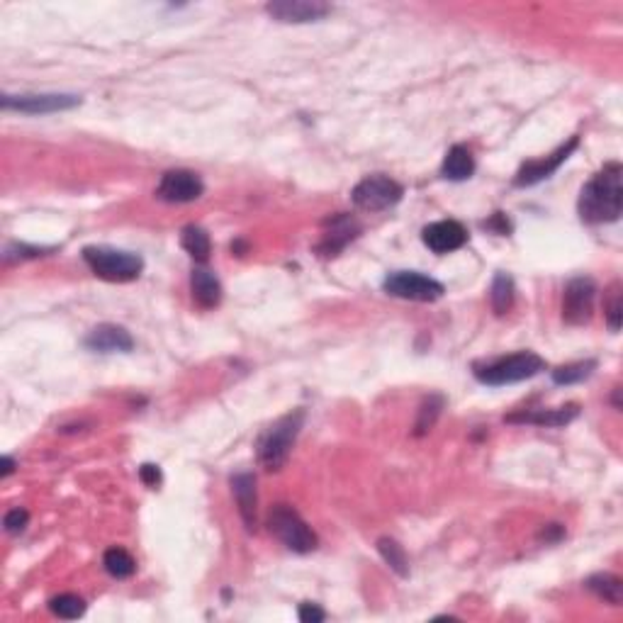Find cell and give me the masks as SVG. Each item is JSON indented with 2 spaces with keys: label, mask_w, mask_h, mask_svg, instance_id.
<instances>
[{
  "label": "cell",
  "mask_w": 623,
  "mask_h": 623,
  "mask_svg": "<svg viewBox=\"0 0 623 623\" xmlns=\"http://www.w3.org/2000/svg\"><path fill=\"white\" fill-rule=\"evenodd\" d=\"M3 110H15L23 115H49L81 105L78 95L66 93H37V95H3Z\"/></svg>",
  "instance_id": "9"
},
{
  "label": "cell",
  "mask_w": 623,
  "mask_h": 623,
  "mask_svg": "<svg viewBox=\"0 0 623 623\" xmlns=\"http://www.w3.org/2000/svg\"><path fill=\"white\" fill-rule=\"evenodd\" d=\"M83 261L88 268L108 283H132L144 271V261L129 251L112 249V246H86Z\"/></svg>",
  "instance_id": "4"
},
{
  "label": "cell",
  "mask_w": 623,
  "mask_h": 623,
  "mask_svg": "<svg viewBox=\"0 0 623 623\" xmlns=\"http://www.w3.org/2000/svg\"><path fill=\"white\" fill-rule=\"evenodd\" d=\"M205 193L203 178L193 171H183V168H176V171L164 173V178L156 187V195L166 200V203H193L200 195Z\"/></svg>",
  "instance_id": "10"
},
{
  "label": "cell",
  "mask_w": 623,
  "mask_h": 623,
  "mask_svg": "<svg viewBox=\"0 0 623 623\" xmlns=\"http://www.w3.org/2000/svg\"><path fill=\"white\" fill-rule=\"evenodd\" d=\"M13 470H15V460L10 458V455H5V458H3V473H0V477H8Z\"/></svg>",
  "instance_id": "33"
},
{
  "label": "cell",
  "mask_w": 623,
  "mask_h": 623,
  "mask_svg": "<svg viewBox=\"0 0 623 623\" xmlns=\"http://www.w3.org/2000/svg\"><path fill=\"white\" fill-rule=\"evenodd\" d=\"M514 292L516 290H514L512 275L497 273V275H494V281H492V290H490L492 307H494L497 314H506V312L512 310V304H514Z\"/></svg>",
  "instance_id": "22"
},
{
  "label": "cell",
  "mask_w": 623,
  "mask_h": 623,
  "mask_svg": "<svg viewBox=\"0 0 623 623\" xmlns=\"http://www.w3.org/2000/svg\"><path fill=\"white\" fill-rule=\"evenodd\" d=\"M382 288L388 295L399 297V300H412V302H436L438 297H444L446 292L441 283L414 271L389 273L382 283Z\"/></svg>",
  "instance_id": "7"
},
{
  "label": "cell",
  "mask_w": 623,
  "mask_h": 623,
  "mask_svg": "<svg viewBox=\"0 0 623 623\" xmlns=\"http://www.w3.org/2000/svg\"><path fill=\"white\" fill-rule=\"evenodd\" d=\"M139 477L147 487H158V484H161V467L151 465V463H144V465L139 467Z\"/></svg>",
  "instance_id": "31"
},
{
  "label": "cell",
  "mask_w": 623,
  "mask_h": 623,
  "mask_svg": "<svg viewBox=\"0 0 623 623\" xmlns=\"http://www.w3.org/2000/svg\"><path fill=\"white\" fill-rule=\"evenodd\" d=\"M597 360H580V363H570V366H561L553 370V380L558 385H575V382L587 380L594 373Z\"/></svg>",
  "instance_id": "25"
},
{
  "label": "cell",
  "mask_w": 623,
  "mask_h": 623,
  "mask_svg": "<svg viewBox=\"0 0 623 623\" xmlns=\"http://www.w3.org/2000/svg\"><path fill=\"white\" fill-rule=\"evenodd\" d=\"M421 239L434 254H451V251L465 246L467 229L455 219H441V222L424 226Z\"/></svg>",
  "instance_id": "13"
},
{
  "label": "cell",
  "mask_w": 623,
  "mask_h": 623,
  "mask_svg": "<svg viewBox=\"0 0 623 623\" xmlns=\"http://www.w3.org/2000/svg\"><path fill=\"white\" fill-rule=\"evenodd\" d=\"M621 314H623L621 283H614V285L609 288L607 302H604V317H607L609 329H611V331H618V329H621Z\"/></svg>",
  "instance_id": "28"
},
{
  "label": "cell",
  "mask_w": 623,
  "mask_h": 623,
  "mask_svg": "<svg viewBox=\"0 0 623 623\" xmlns=\"http://www.w3.org/2000/svg\"><path fill=\"white\" fill-rule=\"evenodd\" d=\"M190 290H193V300L203 310H212L222 302V285H219L217 275L207 268H195L190 275Z\"/></svg>",
  "instance_id": "17"
},
{
  "label": "cell",
  "mask_w": 623,
  "mask_h": 623,
  "mask_svg": "<svg viewBox=\"0 0 623 623\" xmlns=\"http://www.w3.org/2000/svg\"><path fill=\"white\" fill-rule=\"evenodd\" d=\"M484 226H487V229H494V226H497L499 234L509 232V222H506V217H504V215H502V212H497V215H494V217H492L490 222H484Z\"/></svg>",
  "instance_id": "32"
},
{
  "label": "cell",
  "mask_w": 623,
  "mask_h": 623,
  "mask_svg": "<svg viewBox=\"0 0 623 623\" xmlns=\"http://www.w3.org/2000/svg\"><path fill=\"white\" fill-rule=\"evenodd\" d=\"M577 144H580V139L577 137H572V139L568 141V144H562L555 154L545 156V158H538V161H529V164H523L522 168H519V173H516L514 178V186L516 187H529V186H536V183H541V180L551 178L558 168H561L565 161H568V156L572 154L577 149Z\"/></svg>",
  "instance_id": "11"
},
{
  "label": "cell",
  "mask_w": 623,
  "mask_h": 623,
  "mask_svg": "<svg viewBox=\"0 0 623 623\" xmlns=\"http://www.w3.org/2000/svg\"><path fill=\"white\" fill-rule=\"evenodd\" d=\"M580 414V407L568 405L558 409H541V412H523L506 417V421H519V424H538V427H565Z\"/></svg>",
  "instance_id": "18"
},
{
  "label": "cell",
  "mask_w": 623,
  "mask_h": 623,
  "mask_svg": "<svg viewBox=\"0 0 623 623\" xmlns=\"http://www.w3.org/2000/svg\"><path fill=\"white\" fill-rule=\"evenodd\" d=\"M541 370H545V360L536 356L533 350H519V353H512V356H504V359H494L473 366V373H475L477 380L483 385H492V388L529 380Z\"/></svg>",
  "instance_id": "3"
},
{
  "label": "cell",
  "mask_w": 623,
  "mask_h": 623,
  "mask_svg": "<svg viewBox=\"0 0 623 623\" xmlns=\"http://www.w3.org/2000/svg\"><path fill=\"white\" fill-rule=\"evenodd\" d=\"M441 409H444V398H441V395H431L419 409V419H417V431H414V434H417V436L428 434V431L434 428V424H436Z\"/></svg>",
  "instance_id": "27"
},
{
  "label": "cell",
  "mask_w": 623,
  "mask_h": 623,
  "mask_svg": "<svg viewBox=\"0 0 623 623\" xmlns=\"http://www.w3.org/2000/svg\"><path fill=\"white\" fill-rule=\"evenodd\" d=\"M86 349L95 353H129L134 349V339L125 327L117 324H101L86 336Z\"/></svg>",
  "instance_id": "15"
},
{
  "label": "cell",
  "mask_w": 623,
  "mask_h": 623,
  "mask_svg": "<svg viewBox=\"0 0 623 623\" xmlns=\"http://www.w3.org/2000/svg\"><path fill=\"white\" fill-rule=\"evenodd\" d=\"M359 234L360 225L356 219L349 217V215H339V217L327 219L324 234H321V242L317 249H320L321 256H336V254L346 249Z\"/></svg>",
  "instance_id": "14"
},
{
  "label": "cell",
  "mask_w": 623,
  "mask_h": 623,
  "mask_svg": "<svg viewBox=\"0 0 623 623\" xmlns=\"http://www.w3.org/2000/svg\"><path fill=\"white\" fill-rule=\"evenodd\" d=\"M378 551H380L382 561L389 565V570H395L399 577H409V558H407L405 548L395 538H380L378 541Z\"/></svg>",
  "instance_id": "23"
},
{
  "label": "cell",
  "mask_w": 623,
  "mask_h": 623,
  "mask_svg": "<svg viewBox=\"0 0 623 623\" xmlns=\"http://www.w3.org/2000/svg\"><path fill=\"white\" fill-rule=\"evenodd\" d=\"M597 285L592 278H572L562 295V320L572 327H582L592 320Z\"/></svg>",
  "instance_id": "8"
},
{
  "label": "cell",
  "mask_w": 623,
  "mask_h": 623,
  "mask_svg": "<svg viewBox=\"0 0 623 623\" xmlns=\"http://www.w3.org/2000/svg\"><path fill=\"white\" fill-rule=\"evenodd\" d=\"M232 492L239 506V514L246 531H256L258 526V497H256V477L251 473H236L232 477Z\"/></svg>",
  "instance_id": "16"
},
{
  "label": "cell",
  "mask_w": 623,
  "mask_h": 623,
  "mask_svg": "<svg viewBox=\"0 0 623 623\" xmlns=\"http://www.w3.org/2000/svg\"><path fill=\"white\" fill-rule=\"evenodd\" d=\"M49 609H52V614H56L59 618H69V621H73V618H81V616L86 614V601L81 599L78 594H59V597H54V599L49 601Z\"/></svg>",
  "instance_id": "26"
},
{
  "label": "cell",
  "mask_w": 623,
  "mask_h": 623,
  "mask_svg": "<svg viewBox=\"0 0 623 623\" xmlns=\"http://www.w3.org/2000/svg\"><path fill=\"white\" fill-rule=\"evenodd\" d=\"M265 13L278 23H314L329 15L331 8L320 0H275L265 5Z\"/></svg>",
  "instance_id": "12"
},
{
  "label": "cell",
  "mask_w": 623,
  "mask_h": 623,
  "mask_svg": "<svg viewBox=\"0 0 623 623\" xmlns=\"http://www.w3.org/2000/svg\"><path fill=\"white\" fill-rule=\"evenodd\" d=\"M405 195V187L399 186L398 180L388 178L382 173H375V176H368L353 187V205L363 212H382L395 207V205L402 200Z\"/></svg>",
  "instance_id": "6"
},
{
  "label": "cell",
  "mask_w": 623,
  "mask_h": 623,
  "mask_svg": "<svg viewBox=\"0 0 623 623\" xmlns=\"http://www.w3.org/2000/svg\"><path fill=\"white\" fill-rule=\"evenodd\" d=\"M27 522H30L27 509H23V506H15V509H10L8 514H5V519H3V526H5V531H8V533H23L24 526H27Z\"/></svg>",
  "instance_id": "29"
},
{
  "label": "cell",
  "mask_w": 623,
  "mask_h": 623,
  "mask_svg": "<svg viewBox=\"0 0 623 623\" xmlns=\"http://www.w3.org/2000/svg\"><path fill=\"white\" fill-rule=\"evenodd\" d=\"M268 529L292 553H312L320 545V538L310 529V523L288 504L273 506L271 514H268Z\"/></svg>",
  "instance_id": "5"
},
{
  "label": "cell",
  "mask_w": 623,
  "mask_h": 623,
  "mask_svg": "<svg viewBox=\"0 0 623 623\" xmlns=\"http://www.w3.org/2000/svg\"><path fill=\"white\" fill-rule=\"evenodd\" d=\"M180 244H183V249L190 254V256L197 261V264H205L207 258H210V251H212V244H210V236H207V232H205L203 226H186L183 229V234H180Z\"/></svg>",
  "instance_id": "21"
},
{
  "label": "cell",
  "mask_w": 623,
  "mask_h": 623,
  "mask_svg": "<svg viewBox=\"0 0 623 623\" xmlns=\"http://www.w3.org/2000/svg\"><path fill=\"white\" fill-rule=\"evenodd\" d=\"M304 424V409L285 414L265 428L258 438V460L265 470H281L288 463V455L295 446V438Z\"/></svg>",
  "instance_id": "2"
},
{
  "label": "cell",
  "mask_w": 623,
  "mask_h": 623,
  "mask_svg": "<svg viewBox=\"0 0 623 623\" xmlns=\"http://www.w3.org/2000/svg\"><path fill=\"white\" fill-rule=\"evenodd\" d=\"M102 565L108 570L110 575L117 577V580H125V577H132L134 570H137V562L125 548H110L105 558H102Z\"/></svg>",
  "instance_id": "24"
},
{
  "label": "cell",
  "mask_w": 623,
  "mask_h": 623,
  "mask_svg": "<svg viewBox=\"0 0 623 623\" xmlns=\"http://www.w3.org/2000/svg\"><path fill=\"white\" fill-rule=\"evenodd\" d=\"M297 616H300V621L302 623H320L327 618V611H324L320 604H310V601H304V604H300Z\"/></svg>",
  "instance_id": "30"
},
{
  "label": "cell",
  "mask_w": 623,
  "mask_h": 623,
  "mask_svg": "<svg viewBox=\"0 0 623 623\" xmlns=\"http://www.w3.org/2000/svg\"><path fill=\"white\" fill-rule=\"evenodd\" d=\"M444 178L448 180H467L473 173H475V158L470 154V149L463 147V144H455V147L448 149V154L444 158Z\"/></svg>",
  "instance_id": "19"
},
{
  "label": "cell",
  "mask_w": 623,
  "mask_h": 623,
  "mask_svg": "<svg viewBox=\"0 0 623 623\" xmlns=\"http://www.w3.org/2000/svg\"><path fill=\"white\" fill-rule=\"evenodd\" d=\"M587 589L594 592L599 599H604L611 607H618L623 599V582L621 577L611 575V572H599L587 580Z\"/></svg>",
  "instance_id": "20"
},
{
  "label": "cell",
  "mask_w": 623,
  "mask_h": 623,
  "mask_svg": "<svg viewBox=\"0 0 623 623\" xmlns=\"http://www.w3.org/2000/svg\"><path fill=\"white\" fill-rule=\"evenodd\" d=\"M577 210L587 225H609L621 217L623 168L618 161H609L597 176H592L580 193Z\"/></svg>",
  "instance_id": "1"
}]
</instances>
